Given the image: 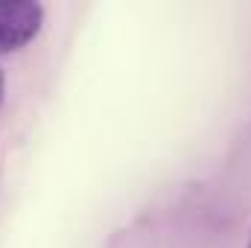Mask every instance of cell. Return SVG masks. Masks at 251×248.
<instances>
[{
    "label": "cell",
    "mask_w": 251,
    "mask_h": 248,
    "mask_svg": "<svg viewBox=\"0 0 251 248\" xmlns=\"http://www.w3.org/2000/svg\"><path fill=\"white\" fill-rule=\"evenodd\" d=\"M44 6L35 0H0V53H18L38 38Z\"/></svg>",
    "instance_id": "obj_1"
},
{
    "label": "cell",
    "mask_w": 251,
    "mask_h": 248,
    "mask_svg": "<svg viewBox=\"0 0 251 248\" xmlns=\"http://www.w3.org/2000/svg\"><path fill=\"white\" fill-rule=\"evenodd\" d=\"M3 94H6V76H3V67H0V102H3Z\"/></svg>",
    "instance_id": "obj_2"
},
{
    "label": "cell",
    "mask_w": 251,
    "mask_h": 248,
    "mask_svg": "<svg viewBox=\"0 0 251 248\" xmlns=\"http://www.w3.org/2000/svg\"><path fill=\"white\" fill-rule=\"evenodd\" d=\"M249 248H251V234H249Z\"/></svg>",
    "instance_id": "obj_3"
}]
</instances>
